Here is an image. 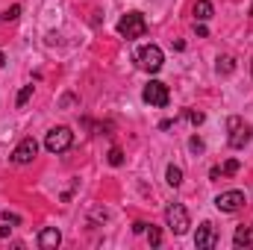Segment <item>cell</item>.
Segmentation results:
<instances>
[{"label": "cell", "mask_w": 253, "mask_h": 250, "mask_svg": "<svg viewBox=\"0 0 253 250\" xmlns=\"http://www.w3.org/2000/svg\"><path fill=\"white\" fill-rule=\"evenodd\" d=\"M109 165H112V168L124 165V153H121V147H112V150H109Z\"/></svg>", "instance_id": "cell-16"}, {"label": "cell", "mask_w": 253, "mask_h": 250, "mask_svg": "<svg viewBox=\"0 0 253 250\" xmlns=\"http://www.w3.org/2000/svg\"><path fill=\"white\" fill-rule=\"evenodd\" d=\"M36 153H39V141H36L33 135H27V138L12 150V162H15V165H27V162L36 159Z\"/></svg>", "instance_id": "cell-8"}, {"label": "cell", "mask_w": 253, "mask_h": 250, "mask_svg": "<svg viewBox=\"0 0 253 250\" xmlns=\"http://www.w3.org/2000/svg\"><path fill=\"white\" fill-rule=\"evenodd\" d=\"M189 150H191V153H203V138L191 135V138H189Z\"/></svg>", "instance_id": "cell-20"}, {"label": "cell", "mask_w": 253, "mask_h": 250, "mask_svg": "<svg viewBox=\"0 0 253 250\" xmlns=\"http://www.w3.org/2000/svg\"><path fill=\"white\" fill-rule=\"evenodd\" d=\"M218 245V233H215V227L209 224V221H203L200 227H197V233H194V248L197 250H212Z\"/></svg>", "instance_id": "cell-9"}, {"label": "cell", "mask_w": 253, "mask_h": 250, "mask_svg": "<svg viewBox=\"0 0 253 250\" xmlns=\"http://www.w3.org/2000/svg\"><path fill=\"white\" fill-rule=\"evenodd\" d=\"M132 233H147V224H144V221H135V224H132Z\"/></svg>", "instance_id": "cell-23"}, {"label": "cell", "mask_w": 253, "mask_h": 250, "mask_svg": "<svg viewBox=\"0 0 253 250\" xmlns=\"http://www.w3.org/2000/svg\"><path fill=\"white\" fill-rule=\"evenodd\" d=\"M0 218H3V221H6V224H12V227H18V224H21V218H18V215H15V212H3V215H0Z\"/></svg>", "instance_id": "cell-22"}, {"label": "cell", "mask_w": 253, "mask_h": 250, "mask_svg": "<svg viewBox=\"0 0 253 250\" xmlns=\"http://www.w3.org/2000/svg\"><path fill=\"white\" fill-rule=\"evenodd\" d=\"M186 118H189V121H191L194 126L203 124V112H194V109H189V112H186Z\"/></svg>", "instance_id": "cell-21"}, {"label": "cell", "mask_w": 253, "mask_h": 250, "mask_svg": "<svg viewBox=\"0 0 253 250\" xmlns=\"http://www.w3.org/2000/svg\"><path fill=\"white\" fill-rule=\"evenodd\" d=\"M227 126L233 129V132H230V147H233V150H245L253 138V129L248 124H242V118H230Z\"/></svg>", "instance_id": "cell-6"}, {"label": "cell", "mask_w": 253, "mask_h": 250, "mask_svg": "<svg viewBox=\"0 0 253 250\" xmlns=\"http://www.w3.org/2000/svg\"><path fill=\"white\" fill-rule=\"evenodd\" d=\"M251 74H253V65H251Z\"/></svg>", "instance_id": "cell-28"}, {"label": "cell", "mask_w": 253, "mask_h": 250, "mask_svg": "<svg viewBox=\"0 0 253 250\" xmlns=\"http://www.w3.org/2000/svg\"><path fill=\"white\" fill-rule=\"evenodd\" d=\"M251 15H253V3H251Z\"/></svg>", "instance_id": "cell-27"}, {"label": "cell", "mask_w": 253, "mask_h": 250, "mask_svg": "<svg viewBox=\"0 0 253 250\" xmlns=\"http://www.w3.org/2000/svg\"><path fill=\"white\" fill-rule=\"evenodd\" d=\"M191 12H194V21H200V24H203V21H209V18H212V3H209V0H197Z\"/></svg>", "instance_id": "cell-12"}, {"label": "cell", "mask_w": 253, "mask_h": 250, "mask_svg": "<svg viewBox=\"0 0 253 250\" xmlns=\"http://www.w3.org/2000/svg\"><path fill=\"white\" fill-rule=\"evenodd\" d=\"M215 206H218L221 212H239V209L245 206V191H239V188L221 191V194L215 197Z\"/></svg>", "instance_id": "cell-7"}, {"label": "cell", "mask_w": 253, "mask_h": 250, "mask_svg": "<svg viewBox=\"0 0 253 250\" xmlns=\"http://www.w3.org/2000/svg\"><path fill=\"white\" fill-rule=\"evenodd\" d=\"M71 144H74V132L68 126H53L44 135V150L47 153H65V150H71Z\"/></svg>", "instance_id": "cell-2"}, {"label": "cell", "mask_w": 253, "mask_h": 250, "mask_svg": "<svg viewBox=\"0 0 253 250\" xmlns=\"http://www.w3.org/2000/svg\"><path fill=\"white\" fill-rule=\"evenodd\" d=\"M118 33H121L124 39H141V36L147 33L144 15H141V12H126L124 18L118 21Z\"/></svg>", "instance_id": "cell-4"}, {"label": "cell", "mask_w": 253, "mask_h": 250, "mask_svg": "<svg viewBox=\"0 0 253 250\" xmlns=\"http://www.w3.org/2000/svg\"><path fill=\"white\" fill-rule=\"evenodd\" d=\"M233 245L242 250V248H251L253 245V227H239L236 236H233Z\"/></svg>", "instance_id": "cell-11"}, {"label": "cell", "mask_w": 253, "mask_h": 250, "mask_svg": "<svg viewBox=\"0 0 253 250\" xmlns=\"http://www.w3.org/2000/svg\"><path fill=\"white\" fill-rule=\"evenodd\" d=\"M135 62H138L141 71L156 74V71H162V65H165V53H162V47H156V44H144V47L135 50Z\"/></svg>", "instance_id": "cell-1"}, {"label": "cell", "mask_w": 253, "mask_h": 250, "mask_svg": "<svg viewBox=\"0 0 253 250\" xmlns=\"http://www.w3.org/2000/svg\"><path fill=\"white\" fill-rule=\"evenodd\" d=\"M233 68H236V65H233L230 56H221V59H218V74H233Z\"/></svg>", "instance_id": "cell-17"}, {"label": "cell", "mask_w": 253, "mask_h": 250, "mask_svg": "<svg viewBox=\"0 0 253 250\" xmlns=\"http://www.w3.org/2000/svg\"><path fill=\"white\" fill-rule=\"evenodd\" d=\"M3 65H6V53H3V50H0V68H3Z\"/></svg>", "instance_id": "cell-26"}, {"label": "cell", "mask_w": 253, "mask_h": 250, "mask_svg": "<svg viewBox=\"0 0 253 250\" xmlns=\"http://www.w3.org/2000/svg\"><path fill=\"white\" fill-rule=\"evenodd\" d=\"M141 97H144V103H147V106L165 109V106H168V100H171V91H168V85H165V83H159V80H150V83L144 85Z\"/></svg>", "instance_id": "cell-5"}, {"label": "cell", "mask_w": 253, "mask_h": 250, "mask_svg": "<svg viewBox=\"0 0 253 250\" xmlns=\"http://www.w3.org/2000/svg\"><path fill=\"white\" fill-rule=\"evenodd\" d=\"M165 183H168L171 188H180V186H183V168L168 165V171H165Z\"/></svg>", "instance_id": "cell-13"}, {"label": "cell", "mask_w": 253, "mask_h": 250, "mask_svg": "<svg viewBox=\"0 0 253 250\" xmlns=\"http://www.w3.org/2000/svg\"><path fill=\"white\" fill-rule=\"evenodd\" d=\"M197 36H200V39H206V36H209V30H206L203 24H197Z\"/></svg>", "instance_id": "cell-25"}, {"label": "cell", "mask_w": 253, "mask_h": 250, "mask_svg": "<svg viewBox=\"0 0 253 250\" xmlns=\"http://www.w3.org/2000/svg\"><path fill=\"white\" fill-rule=\"evenodd\" d=\"M239 168H242V162H239V159H227V162H224V168H221V174L233 177V174H239Z\"/></svg>", "instance_id": "cell-15"}, {"label": "cell", "mask_w": 253, "mask_h": 250, "mask_svg": "<svg viewBox=\"0 0 253 250\" xmlns=\"http://www.w3.org/2000/svg\"><path fill=\"white\" fill-rule=\"evenodd\" d=\"M147 242H150V248H159V245H162V233H159V227L147 224Z\"/></svg>", "instance_id": "cell-14"}, {"label": "cell", "mask_w": 253, "mask_h": 250, "mask_svg": "<svg viewBox=\"0 0 253 250\" xmlns=\"http://www.w3.org/2000/svg\"><path fill=\"white\" fill-rule=\"evenodd\" d=\"M165 221H168V227H171V233L174 236H186L191 227L189 221V212H186V206L183 203H171L168 209H165Z\"/></svg>", "instance_id": "cell-3"}, {"label": "cell", "mask_w": 253, "mask_h": 250, "mask_svg": "<svg viewBox=\"0 0 253 250\" xmlns=\"http://www.w3.org/2000/svg\"><path fill=\"white\" fill-rule=\"evenodd\" d=\"M18 15H21V6H18V3H15V6H9V9H6V12H3V15H0V18H3V21H6V24H9V21H18Z\"/></svg>", "instance_id": "cell-18"}, {"label": "cell", "mask_w": 253, "mask_h": 250, "mask_svg": "<svg viewBox=\"0 0 253 250\" xmlns=\"http://www.w3.org/2000/svg\"><path fill=\"white\" fill-rule=\"evenodd\" d=\"M30 97H33V85H24V88L18 91V100H15V103H18V106H27Z\"/></svg>", "instance_id": "cell-19"}, {"label": "cell", "mask_w": 253, "mask_h": 250, "mask_svg": "<svg viewBox=\"0 0 253 250\" xmlns=\"http://www.w3.org/2000/svg\"><path fill=\"white\" fill-rule=\"evenodd\" d=\"M59 242H62V233H59L56 227H44V230L39 233V248H42V250L59 248Z\"/></svg>", "instance_id": "cell-10"}, {"label": "cell", "mask_w": 253, "mask_h": 250, "mask_svg": "<svg viewBox=\"0 0 253 250\" xmlns=\"http://www.w3.org/2000/svg\"><path fill=\"white\" fill-rule=\"evenodd\" d=\"M9 233H12V227H9V224H6V221H3V227H0V239H6V236H9Z\"/></svg>", "instance_id": "cell-24"}]
</instances>
